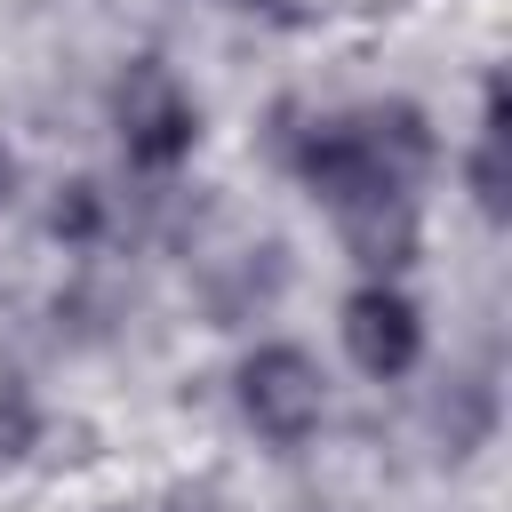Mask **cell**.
Segmentation results:
<instances>
[{
  "mask_svg": "<svg viewBox=\"0 0 512 512\" xmlns=\"http://www.w3.org/2000/svg\"><path fill=\"white\" fill-rule=\"evenodd\" d=\"M32 432H40V408H32L24 376H0V456H24Z\"/></svg>",
  "mask_w": 512,
  "mask_h": 512,
  "instance_id": "cell-6",
  "label": "cell"
},
{
  "mask_svg": "<svg viewBox=\"0 0 512 512\" xmlns=\"http://www.w3.org/2000/svg\"><path fill=\"white\" fill-rule=\"evenodd\" d=\"M232 384H240V416H248L272 448H304V440L320 432L328 384H320L312 352H296V344H256Z\"/></svg>",
  "mask_w": 512,
  "mask_h": 512,
  "instance_id": "cell-1",
  "label": "cell"
},
{
  "mask_svg": "<svg viewBox=\"0 0 512 512\" xmlns=\"http://www.w3.org/2000/svg\"><path fill=\"white\" fill-rule=\"evenodd\" d=\"M232 8H264V0H232Z\"/></svg>",
  "mask_w": 512,
  "mask_h": 512,
  "instance_id": "cell-9",
  "label": "cell"
},
{
  "mask_svg": "<svg viewBox=\"0 0 512 512\" xmlns=\"http://www.w3.org/2000/svg\"><path fill=\"white\" fill-rule=\"evenodd\" d=\"M8 192H16V152L0 144V208H8Z\"/></svg>",
  "mask_w": 512,
  "mask_h": 512,
  "instance_id": "cell-8",
  "label": "cell"
},
{
  "mask_svg": "<svg viewBox=\"0 0 512 512\" xmlns=\"http://www.w3.org/2000/svg\"><path fill=\"white\" fill-rule=\"evenodd\" d=\"M472 192L488 216L512 208V168H504V96H488V120H480V144H472Z\"/></svg>",
  "mask_w": 512,
  "mask_h": 512,
  "instance_id": "cell-5",
  "label": "cell"
},
{
  "mask_svg": "<svg viewBox=\"0 0 512 512\" xmlns=\"http://www.w3.org/2000/svg\"><path fill=\"white\" fill-rule=\"evenodd\" d=\"M336 224H344V248L368 272H392V264L416 256V200L408 192H360V200L336 208Z\"/></svg>",
  "mask_w": 512,
  "mask_h": 512,
  "instance_id": "cell-4",
  "label": "cell"
},
{
  "mask_svg": "<svg viewBox=\"0 0 512 512\" xmlns=\"http://www.w3.org/2000/svg\"><path fill=\"white\" fill-rule=\"evenodd\" d=\"M112 112H120V152H128L136 168H176V160L192 152V136H200L192 96H184L160 64H128Z\"/></svg>",
  "mask_w": 512,
  "mask_h": 512,
  "instance_id": "cell-2",
  "label": "cell"
},
{
  "mask_svg": "<svg viewBox=\"0 0 512 512\" xmlns=\"http://www.w3.org/2000/svg\"><path fill=\"white\" fill-rule=\"evenodd\" d=\"M48 224H56L64 240H96V224H104V200H96V184H64V200L48 208Z\"/></svg>",
  "mask_w": 512,
  "mask_h": 512,
  "instance_id": "cell-7",
  "label": "cell"
},
{
  "mask_svg": "<svg viewBox=\"0 0 512 512\" xmlns=\"http://www.w3.org/2000/svg\"><path fill=\"white\" fill-rule=\"evenodd\" d=\"M344 352H352L368 376H408L416 352H424V320H416V304H408L400 288H384V280L352 288V304H344Z\"/></svg>",
  "mask_w": 512,
  "mask_h": 512,
  "instance_id": "cell-3",
  "label": "cell"
}]
</instances>
